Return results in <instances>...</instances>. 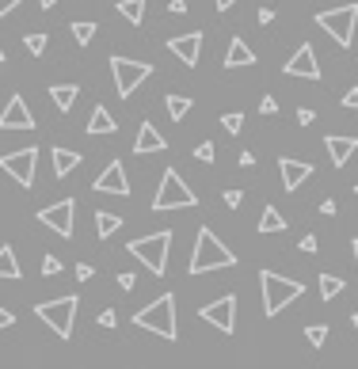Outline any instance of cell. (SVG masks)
Here are the masks:
<instances>
[{
  "label": "cell",
  "instance_id": "9c48e42d",
  "mask_svg": "<svg viewBox=\"0 0 358 369\" xmlns=\"http://www.w3.org/2000/svg\"><path fill=\"white\" fill-rule=\"evenodd\" d=\"M35 167H38V149L35 145H27V149H20V152H4L0 156V172H8L20 187H35Z\"/></svg>",
  "mask_w": 358,
  "mask_h": 369
},
{
  "label": "cell",
  "instance_id": "ac0fdd59",
  "mask_svg": "<svg viewBox=\"0 0 358 369\" xmlns=\"http://www.w3.org/2000/svg\"><path fill=\"white\" fill-rule=\"evenodd\" d=\"M168 141L160 138V130L153 122H141V130H137V141H134V152L137 156H145V152H164Z\"/></svg>",
  "mask_w": 358,
  "mask_h": 369
},
{
  "label": "cell",
  "instance_id": "4dcf8cb0",
  "mask_svg": "<svg viewBox=\"0 0 358 369\" xmlns=\"http://www.w3.org/2000/svg\"><path fill=\"white\" fill-rule=\"evenodd\" d=\"M305 339H309V347H324V339H328V324H309Z\"/></svg>",
  "mask_w": 358,
  "mask_h": 369
},
{
  "label": "cell",
  "instance_id": "4316f807",
  "mask_svg": "<svg viewBox=\"0 0 358 369\" xmlns=\"http://www.w3.org/2000/svg\"><path fill=\"white\" fill-rule=\"evenodd\" d=\"M343 290H347V282H343V278H339V274H320V297H324V301H332V297H339Z\"/></svg>",
  "mask_w": 358,
  "mask_h": 369
},
{
  "label": "cell",
  "instance_id": "f907efd6",
  "mask_svg": "<svg viewBox=\"0 0 358 369\" xmlns=\"http://www.w3.org/2000/svg\"><path fill=\"white\" fill-rule=\"evenodd\" d=\"M38 4H42L46 12H50V8H54V4H61V0H38Z\"/></svg>",
  "mask_w": 358,
  "mask_h": 369
},
{
  "label": "cell",
  "instance_id": "2e32d148",
  "mask_svg": "<svg viewBox=\"0 0 358 369\" xmlns=\"http://www.w3.org/2000/svg\"><path fill=\"white\" fill-rule=\"evenodd\" d=\"M279 172H282V187H286V190H297L301 183L313 175V164H309V160H290V156H282V160H279Z\"/></svg>",
  "mask_w": 358,
  "mask_h": 369
},
{
  "label": "cell",
  "instance_id": "ffe728a7",
  "mask_svg": "<svg viewBox=\"0 0 358 369\" xmlns=\"http://www.w3.org/2000/svg\"><path fill=\"white\" fill-rule=\"evenodd\" d=\"M115 130H118L115 115H111L107 107H95V110H92V118H88V138H100V133H115Z\"/></svg>",
  "mask_w": 358,
  "mask_h": 369
},
{
  "label": "cell",
  "instance_id": "ba28073f",
  "mask_svg": "<svg viewBox=\"0 0 358 369\" xmlns=\"http://www.w3.org/2000/svg\"><path fill=\"white\" fill-rule=\"evenodd\" d=\"M111 73H115L118 95H122V99H130V95L137 92V84L153 76V65H149V61H134V58H122V54H115V58H111Z\"/></svg>",
  "mask_w": 358,
  "mask_h": 369
},
{
  "label": "cell",
  "instance_id": "4fadbf2b",
  "mask_svg": "<svg viewBox=\"0 0 358 369\" xmlns=\"http://www.w3.org/2000/svg\"><path fill=\"white\" fill-rule=\"evenodd\" d=\"M286 76H301V80H320V61H316V50L309 42H301L294 50V58L282 65Z\"/></svg>",
  "mask_w": 358,
  "mask_h": 369
},
{
  "label": "cell",
  "instance_id": "db71d44e",
  "mask_svg": "<svg viewBox=\"0 0 358 369\" xmlns=\"http://www.w3.org/2000/svg\"><path fill=\"white\" fill-rule=\"evenodd\" d=\"M0 65H4V50H0Z\"/></svg>",
  "mask_w": 358,
  "mask_h": 369
},
{
  "label": "cell",
  "instance_id": "f6af8a7d",
  "mask_svg": "<svg viewBox=\"0 0 358 369\" xmlns=\"http://www.w3.org/2000/svg\"><path fill=\"white\" fill-rule=\"evenodd\" d=\"M168 12H172V15H183V12H187V0H168Z\"/></svg>",
  "mask_w": 358,
  "mask_h": 369
},
{
  "label": "cell",
  "instance_id": "3957f363",
  "mask_svg": "<svg viewBox=\"0 0 358 369\" xmlns=\"http://www.w3.org/2000/svg\"><path fill=\"white\" fill-rule=\"evenodd\" d=\"M168 247H172V229H160V232H149V236H137L126 244V252L134 255L137 263L149 267V274L164 278L168 274Z\"/></svg>",
  "mask_w": 358,
  "mask_h": 369
},
{
  "label": "cell",
  "instance_id": "e0dca14e",
  "mask_svg": "<svg viewBox=\"0 0 358 369\" xmlns=\"http://www.w3.org/2000/svg\"><path fill=\"white\" fill-rule=\"evenodd\" d=\"M324 149H328V160H332V167H343L347 160L355 156V149H358V141L355 138H347V133H339V138H324Z\"/></svg>",
  "mask_w": 358,
  "mask_h": 369
},
{
  "label": "cell",
  "instance_id": "ee69618b",
  "mask_svg": "<svg viewBox=\"0 0 358 369\" xmlns=\"http://www.w3.org/2000/svg\"><path fill=\"white\" fill-rule=\"evenodd\" d=\"M100 327H115V312H111V309L100 312Z\"/></svg>",
  "mask_w": 358,
  "mask_h": 369
},
{
  "label": "cell",
  "instance_id": "d4e9b609",
  "mask_svg": "<svg viewBox=\"0 0 358 369\" xmlns=\"http://www.w3.org/2000/svg\"><path fill=\"white\" fill-rule=\"evenodd\" d=\"M23 270H20V263H15V252L12 247H0V278H8V282H15V278H20Z\"/></svg>",
  "mask_w": 358,
  "mask_h": 369
},
{
  "label": "cell",
  "instance_id": "484cf974",
  "mask_svg": "<svg viewBox=\"0 0 358 369\" xmlns=\"http://www.w3.org/2000/svg\"><path fill=\"white\" fill-rule=\"evenodd\" d=\"M259 232H286V218H282L274 206H267L263 218H259Z\"/></svg>",
  "mask_w": 358,
  "mask_h": 369
},
{
  "label": "cell",
  "instance_id": "f5cc1de1",
  "mask_svg": "<svg viewBox=\"0 0 358 369\" xmlns=\"http://www.w3.org/2000/svg\"><path fill=\"white\" fill-rule=\"evenodd\" d=\"M351 324H355V331H358V312H355V316H351Z\"/></svg>",
  "mask_w": 358,
  "mask_h": 369
},
{
  "label": "cell",
  "instance_id": "c3c4849f",
  "mask_svg": "<svg viewBox=\"0 0 358 369\" xmlns=\"http://www.w3.org/2000/svg\"><path fill=\"white\" fill-rule=\"evenodd\" d=\"M256 164V152H240V167H251Z\"/></svg>",
  "mask_w": 358,
  "mask_h": 369
},
{
  "label": "cell",
  "instance_id": "8d00e7d4",
  "mask_svg": "<svg viewBox=\"0 0 358 369\" xmlns=\"http://www.w3.org/2000/svg\"><path fill=\"white\" fill-rule=\"evenodd\" d=\"M225 206H229V210H240L244 195H240V190H225Z\"/></svg>",
  "mask_w": 358,
  "mask_h": 369
},
{
  "label": "cell",
  "instance_id": "74e56055",
  "mask_svg": "<svg viewBox=\"0 0 358 369\" xmlns=\"http://www.w3.org/2000/svg\"><path fill=\"white\" fill-rule=\"evenodd\" d=\"M297 122H301V126H313V122H316V110L301 107V110H297Z\"/></svg>",
  "mask_w": 358,
  "mask_h": 369
},
{
  "label": "cell",
  "instance_id": "11a10c76",
  "mask_svg": "<svg viewBox=\"0 0 358 369\" xmlns=\"http://www.w3.org/2000/svg\"><path fill=\"white\" fill-rule=\"evenodd\" d=\"M355 195H358V183H355Z\"/></svg>",
  "mask_w": 358,
  "mask_h": 369
},
{
  "label": "cell",
  "instance_id": "30bf717a",
  "mask_svg": "<svg viewBox=\"0 0 358 369\" xmlns=\"http://www.w3.org/2000/svg\"><path fill=\"white\" fill-rule=\"evenodd\" d=\"M199 316L206 320V324H214L221 335H233V331H237V297L225 293V297H217V301L202 304Z\"/></svg>",
  "mask_w": 358,
  "mask_h": 369
},
{
  "label": "cell",
  "instance_id": "7a4b0ae2",
  "mask_svg": "<svg viewBox=\"0 0 358 369\" xmlns=\"http://www.w3.org/2000/svg\"><path fill=\"white\" fill-rule=\"evenodd\" d=\"M134 324L145 331L160 335V339L176 343L179 339V324H176V293H160L157 301H149L145 309L134 312Z\"/></svg>",
  "mask_w": 358,
  "mask_h": 369
},
{
  "label": "cell",
  "instance_id": "836d02e7",
  "mask_svg": "<svg viewBox=\"0 0 358 369\" xmlns=\"http://www.w3.org/2000/svg\"><path fill=\"white\" fill-rule=\"evenodd\" d=\"M42 274H46V278L61 274V259H58V255H42Z\"/></svg>",
  "mask_w": 358,
  "mask_h": 369
},
{
  "label": "cell",
  "instance_id": "b9f144b4",
  "mask_svg": "<svg viewBox=\"0 0 358 369\" xmlns=\"http://www.w3.org/2000/svg\"><path fill=\"white\" fill-rule=\"evenodd\" d=\"M12 324H15V316L4 309V304H0V331H4V327H12Z\"/></svg>",
  "mask_w": 358,
  "mask_h": 369
},
{
  "label": "cell",
  "instance_id": "7dc6e473",
  "mask_svg": "<svg viewBox=\"0 0 358 369\" xmlns=\"http://www.w3.org/2000/svg\"><path fill=\"white\" fill-rule=\"evenodd\" d=\"M118 286H122V290H134L137 278H134V274H118Z\"/></svg>",
  "mask_w": 358,
  "mask_h": 369
},
{
  "label": "cell",
  "instance_id": "d590c367",
  "mask_svg": "<svg viewBox=\"0 0 358 369\" xmlns=\"http://www.w3.org/2000/svg\"><path fill=\"white\" fill-rule=\"evenodd\" d=\"M77 278H80V282H92L95 267H92V263H77Z\"/></svg>",
  "mask_w": 358,
  "mask_h": 369
},
{
  "label": "cell",
  "instance_id": "816d5d0a",
  "mask_svg": "<svg viewBox=\"0 0 358 369\" xmlns=\"http://www.w3.org/2000/svg\"><path fill=\"white\" fill-rule=\"evenodd\" d=\"M351 252H355V263H358V240H355V244H351Z\"/></svg>",
  "mask_w": 358,
  "mask_h": 369
},
{
  "label": "cell",
  "instance_id": "7bdbcfd3",
  "mask_svg": "<svg viewBox=\"0 0 358 369\" xmlns=\"http://www.w3.org/2000/svg\"><path fill=\"white\" fill-rule=\"evenodd\" d=\"M301 252H309V255L316 252V236H313V232H309V236H301Z\"/></svg>",
  "mask_w": 358,
  "mask_h": 369
},
{
  "label": "cell",
  "instance_id": "277c9868",
  "mask_svg": "<svg viewBox=\"0 0 358 369\" xmlns=\"http://www.w3.org/2000/svg\"><path fill=\"white\" fill-rule=\"evenodd\" d=\"M259 290H263V312L267 316H279L290 301H297V297L305 293V286L294 282V278H286V274L263 270V274H259Z\"/></svg>",
  "mask_w": 358,
  "mask_h": 369
},
{
  "label": "cell",
  "instance_id": "681fc988",
  "mask_svg": "<svg viewBox=\"0 0 358 369\" xmlns=\"http://www.w3.org/2000/svg\"><path fill=\"white\" fill-rule=\"evenodd\" d=\"M214 4H217V12H229V8L237 4V0H214Z\"/></svg>",
  "mask_w": 358,
  "mask_h": 369
},
{
  "label": "cell",
  "instance_id": "52a82bcc",
  "mask_svg": "<svg viewBox=\"0 0 358 369\" xmlns=\"http://www.w3.org/2000/svg\"><path fill=\"white\" fill-rule=\"evenodd\" d=\"M355 23H358V4H339L316 15V27L336 38V46H343V50L355 42Z\"/></svg>",
  "mask_w": 358,
  "mask_h": 369
},
{
  "label": "cell",
  "instance_id": "603a6c76",
  "mask_svg": "<svg viewBox=\"0 0 358 369\" xmlns=\"http://www.w3.org/2000/svg\"><path fill=\"white\" fill-rule=\"evenodd\" d=\"M118 229H122V218H118V213H107V210L95 213V236H100V240H111Z\"/></svg>",
  "mask_w": 358,
  "mask_h": 369
},
{
  "label": "cell",
  "instance_id": "9a60e30c",
  "mask_svg": "<svg viewBox=\"0 0 358 369\" xmlns=\"http://www.w3.org/2000/svg\"><path fill=\"white\" fill-rule=\"evenodd\" d=\"M168 50H172L187 69H194V65H199V50H202V31H191V35L168 38Z\"/></svg>",
  "mask_w": 358,
  "mask_h": 369
},
{
  "label": "cell",
  "instance_id": "83f0119b",
  "mask_svg": "<svg viewBox=\"0 0 358 369\" xmlns=\"http://www.w3.org/2000/svg\"><path fill=\"white\" fill-rule=\"evenodd\" d=\"M164 107H168V115H172L176 122H179V118H187V110H191L194 103L187 99V95H168V99H164Z\"/></svg>",
  "mask_w": 358,
  "mask_h": 369
},
{
  "label": "cell",
  "instance_id": "60d3db41",
  "mask_svg": "<svg viewBox=\"0 0 358 369\" xmlns=\"http://www.w3.org/2000/svg\"><path fill=\"white\" fill-rule=\"evenodd\" d=\"M20 4H23V0H0V19H4L8 12H15V8H20Z\"/></svg>",
  "mask_w": 358,
  "mask_h": 369
},
{
  "label": "cell",
  "instance_id": "7c38bea8",
  "mask_svg": "<svg viewBox=\"0 0 358 369\" xmlns=\"http://www.w3.org/2000/svg\"><path fill=\"white\" fill-rule=\"evenodd\" d=\"M92 190H95V195H118V198H126L130 195L126 164H122V160H111V164L100 172V179L92 183Z\"/></svg>",
  "mask_w": 358,
  "mask_h": 369
},
{
  "label": "cell",
  "instance_id": "1f68e13d",
  "mask_svg": "<svg viewBox=\"0 0 358 369\" xmlns=\"http://www.w3.org/2000/svg\"><path fill=\"white\" fill-rule=\"evenodd\" d=\"M221 126H225L229 133H240V130H244V115H240V110H225V115H221Z\"/></svg>",
  "mask_w": 358,
  "mask_h": 369
},
{
  "label": "cell",
  "instance_id": "f546056e",
  "mask_svg": "<svg viewBox=\"0 0 358 369\" xmlns=\"http://www.w3.org/2000/svg\"><path fill=\"white\" fill-rule=\"evenodd\" d=\"M23 46H27L31 58H42V54H46V35H42V31H35V35L23 38Z\"/></svg>",
  "mask_w": 358,
  "mask_h": 369
},
{
  "label": "cell",
  "instance_id": "e575fe53",
  "mask_svg": "<svg viewBox=\"0 0 358 369\" xmlns=\"http://www.w3.org/2000/svg\"><path fill=\"white\" fill-rule=\"evenodd\" d=\"M259 115L274 118V115H279V99H274V95H263V99H259Z\"/></svg>",
  "mask_w": 358,
  "mask_h": 369
},
{
  "label": "cell",
  "instance_id": "8fae6325",
  "mask_svg": "<svg viewBox=\"0 0 358 369\" xmlns=\"http://www.w3.org/2000/svg\"><path fill=\"white\" fill-rule=\"evenodd\" d=\"M72 218H77V202H72V198H61V202L38 210V224H46L50 232H58L61 240L72 236Z\"/></svg>",
  "mask_w": 358,
  "mask_h": 369
},
{
  "label": "cell",
  "instance_id": "d6986e66",
  "mask_svg": "<svg viewBox=\"0 0 358 369\" xmlns=\"http://www.w3.org/2000/svg\"><path fill=\"white\" fill-rule=\"evenodd\" d=\"M248 69V65H256V50H251L244 38H233L229 42V54H225V69Z\"/></svg>",
  "mask_w": 358,
  "mask_h": 369
},
{
  "label": "cell",
  "instance_id": "ab89813d",
  "mask_svg": "<svg viewBox=\"0 0 358 369\" xmlns=\"http://www.w3.org/2000/svg\"><path fill=\"white\" fill-rule=\"evenodd\" d=\"M343 107L347 110H358V88H351V92L343 95Z\"/></svg>",
  "mask_w": 358,
  "mask_h": 369
},
{
  "label": "cell",
  "instance_id": "f1b7e54d",
  "mask_svg": "<svg viewBox=\"0 0 358 369\" xmlns=\"http://www.w3.org/2000/svg\"><path fill=\"white\" fill-rule=\"evenodd\" d=\"M95 31H100V27H95L92 19H77V23H72V38H77L80 46H88V42H92V38H95Z\"/></svg>",
  "mask_w": 358,
  "mask_h": 369
},
{
  "label": "cell",
  "instance_id": "44dd1931",
  "mask_svg": "<svg viewBox=\"0 0 358 369\" xmlns=\"http://www.w3.org/2000/svg\"><path fill=\"white\" fill-rule=\"evenodd\" d=\"M80 167V152L77 149H54V175L65 179V175H72Z\"/></svg>",
  "mask_w": 358,
  "mask_h": 369
},
{
  "label": "cell",
  "instance_id": "bcb514c9",
  "mask_svg": "<svg viewBox=\"0 0 358 369\" xmlns=\"http://www.w3.org/2000/svg\"><path fill=\"white\" fill-rule=\"evenodd\" d=\"M259 23H263V27H271V23H274V12H271V8H259Z\"/></svg>",
  "mask_w": 358,
  "mask_h": 369
},
{
  "label": "cell",
  "instance_id": "8992f818",
  "mask_svg": "<svg viewBox=\"0 0 358 369\" xmlns=\"http://www.w3.org/2000/svg\"><path fill=\"white\" fill-rule=\"evenodd\" d=\"M191 206H199L194 190L187 187L183 179H179L176 167H164V175H160V187H157V198H153V210H157V213H168V210H191Z\"/></svg>",
  "mask_w": 358,
  "mask_h": 369
},
{
  "label": "cell",
  "instance_id": "f35d334b",
  "mask_svg": "<svg viewBox=\"0 0 358 369\" xmlns=\"http://www.w3.org/2000/svg\"><path fill=\"white\" fill-rule=\"evenodd\" d=\"M336 210H339L336 198H324V202H320V213H324V218H336Z\"/></svg>",
  "mask_w": 358,
  "mask_h": 369
},
{
  "label": "cell",
  "instance_id": "7402d4cb",
  "mask_svg": "<svg viewBox=\"0 0 358 369\" xmlns=\"http://www.w3.org/2000/svg\"><path fill=\"white\" fill-rule=\"evenodd\" d=\"M77 95H80V88H77V84H54V88H50V99H54V107H58L61 115H65V110H72Z\"/></svg>",
  "mask_w": 358,
  "mask_h": 369
},
{
  "label": "cell",
  "instance_id": "5bb4252c",
  "mask_svg": "<svg viewBox=\"0 0 358 369\" xmlns=\"http://www.w3.org/2000/svg\"><path fill=\"white\" fill-rule=\"evenodd\" d=\"M0 130H35V115H31L23 95H12L8 107L0 110Z\"/></svg>",
  "mask_w": 358,
  "mask_h": 369
},
{
  "label": "cell",
  "instance_id": "5b68a950",
  "mask_svg": "<svg viewBox=\"0 0 358 369\" xmlns=\"http://www.w3.org/2000/svg\"><path fill=\"white\" fill-rule=\"evenodd\" d=\"M77 304L80 297L77 293H65L58 301H42L35 304V316L42 320L50 331H58V339H72V324H77Z\"/></svg>",
  "mask_w": 358,
  "mask_h": 369
},
{
  "label": "cell",
  "instance_id": "d6a6232c",
  "mask_svg": "<svg viewBox=\"0 0 358 369\" xmlns=\"http://www.w3.org/2000/svg\"><path fill=\"white\" fill-rule=\"evenodd\" d=\"M194 156L202 160V164H214V156H217V149H214V141H202L199 149H194Z\"/></svg>",
  "mask_w": 358,
  "mask_h": 369
},
{
  "label": "cell",
  "instance_id": "cb8c5ba5",
  "mask_svg": "<svg viewBox=\"0 0 358 369\" xmlns=\"http://www.w3.org/2000/svg\"><path fill=\"white\" fill-rule=\"evenodd\" d=\"M118 15L126 23H134V27H141L145 23V0H118Z\"/></svg>",
  "mask_w": 358,
  "mask_h": 369
},
{
  "label": "cell",
  "instance_id": "6da1fadb",
  "mask_svg": "<svg viewBox=\"0 0 358 369\" xmlns=\"http://www.w3.org/2000/svg\"><path fill=\"white\" fill-rule=\"evenodd\" d=\"M225 267H237V255L221 244L210 224H202L199 236H194V252H191V274H206V270H225Z\"/></svg>",
  "mask_w": 358,
  "mask_h": 369
}]
</instances>
